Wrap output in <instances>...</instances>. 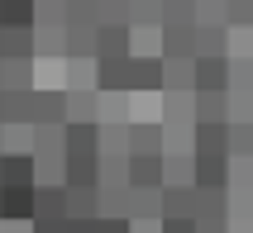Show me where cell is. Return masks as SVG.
Returning <instances> with one entry per match:
<instances>
[{"mask_svg": "<svg viewBox=\"0 0 253 233\" xmlns=\"http://www.w3.org/2000/svg\"><path fill=\"white\" fill-rule=\"evenodd\" d=\"M67 219V186L53 181V186H34V224H57Z\"/></svg>", "mask_w": 253, "mask_h": 233, "instance_id": "obj_1", "label": "cell"}, {"mask_svg": "<svg viewBox=\"0 0 253 233\" xmlns=\"http://www.w3.org/2000/svg\"><path fill=\"white\" fill-rule=\"evenodd\" d=\"M201 191L196 186H163V219H196Z\"/></svg>", "mask_w": 253, "mask_h": 233, "instance_id": "obj_2", "label": "cell"}, {"mask_svg": "<svg viewBox=\"0 0 253 233\" xmlns=\"http://www.w3.org/2000/svg\"><path fill=\"white\" fill-rule=\"evenodd\" d=\"M229 157H191V186L196 191H225Z\"/></svg>", "mask_w": 253, "mask_h": 233, "instance_id": "obj_3", "label": "cell"}, {"mask_svg": "<svg viewBox=\"0 0 253 233\" xmlns=\"http://www.w3.org/2000/svg\"><path fill=\"white\" fill-rule=\"evenodd\" d=\"M125 81L134 91H163V57H134L129 53V67H125Z\"/></svg>", "mask_w": 253, "mask_h": 233, "instance_id": "obj_4", "label": "cell"}, {"mask_svg": "<svg viewBox=\"0 0 253 233\" xmlns=\"http://www.w3.org/2000/svg\"><path fill=\"white\" fill-rule=\"evenodd\" d=\"M196 91H229V57H196Z\"/></svg>", "mask_w": 253, "mask_h": 233, "instance_id": "obj_5", "label": "cell"}, {"mask_svg": "<svg viewBox=\"0 0 253 233\" xmlns=\"http://www.w3.org/2000/svg\"><path fill=\"white\" fill-rule=\"evenodd\" d=\"M129 157H163V124H134L129 129Z\"/></svg>", "mask_w": 253, "mask_h": 233, "instance_id": "obj_6", "label": "cell"}, {"mask_svg": "<svg viewBox=\"0 0 253 233\" xmlns=\"http://www.w3.org/2000/svg\"><path fill=\"white\" fill-rule=\"evenodd\" d=\"M0 214L5 219H34V186H0Z\"/></svg>", "mask_w": 253, "mask_h": 233, "instance_id": "obj_7", "label": "cell"}, {"mask_svg": "<svg viewBox=\"0 0 253 233\" xmlns=\"http://www.w3.org/2000/svg\"><path fill=\"white\" fill-rule=\"evenodd\" d=\"M34 124H67V96L62 91H34Z\"/></svg>", "mask_w": 253, "mask_h": 233, "instance_id": "obj_8", "label": "cell"}, {"mask_svg": "<svg viewBox=\"0 0 253 233\" xmlns=\"http://www.w3.org/2000/svg\"><path fill=\"white\" fill-rule=\"evenodd\" d=\"M96 57H129V24H100L96 29Z\"/></svg>", "mask_w": 253, "mask_h": 233, "instance_id": "obj_9", "label": "cell"}, {"mask_svg": "<svg viewBox=\"0 0 253 233\" xmlns=\"http://www.w3.org/2000/svg\"><path fill=\"white\" fill-rule=\"evenodd\" d=\"M0 186H39L34 176V157H0Z\"/></svg>", "mask_w": 253, "mask_h": 233, "instance_id": "obj_10", "label": "cell"}, {"mask_svg": "<svg viewBox=\"0 0 253 233\" xmlns=\"http://www.w3.org/2000/svg\"><path fill=\"white\" fill-rule=\"evenodd\" d=\"M125 67L129 57H96V91H125Z\"/></svg>", "mask_w": 253, "mask_h": 233, "instance_id": "obj_11", "label": "cell"}, {"mask_svg": "<svg viewBox=\"0 0 253 233\" xmlns=\"http://www.w3.org/2000/svg\"><path fill=\"white\" fill-rule=\"evenodd\" d=\"M229 33H225V24H196V57H225L229 48Z\"/></svg>", "mask_w": 253, "mask_h": 233, "instance_id": "obj_12", "label": "cell"}, {"mask_svg": "<svg viewBox=\"0 0 253 233\" xmlns=\"http://www.w3.org/2000/svg\"><path fill=\"white\" fill-rule=\"evenodd\" d=\"M39 0H0V29H29Z\"/></svg>", "mask_w": 253, "mask_h": 233, "instance_id": "obj_13", "label": "cell"}, {"mask_svg": "<svg viewBox=\"0 0 253 233\" xmlns=\"http://www.w3.org/2000/svg\"><path fill=\"white\" fill-rule=\"evenodd\" d=\"M196 119H229L225 114V91H196Z\"/></svg>", "mask_w": 253, "mask_h": 233, "instance_id": "obj_14", "label": "cell"}, {"mask_svg": "<svg viewBox=\"0 0 253 233\" xmlns=\"http://www.w3.org/2000/svg\"><path fill=\"white\" fill-rule=\"evenodd\" d=\"M163 233H196V219H158Z\"/></svg>", "mask_w": 253, "mask_h": 233, "instance_id": "obj_15", "label": "cell"}]
</instances>
